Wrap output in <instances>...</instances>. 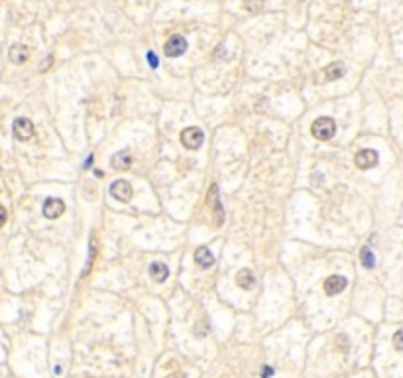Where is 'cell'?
<instances>
[{
  "mask_svg": "<svg viewBox=\"0 0 403 378\" xmlns=\"http://www.w3.org/2000/svg\"><path fill=\"white\" fill-rule=\"evenodd\" d=\"M360 262H362V266H364L366 270H372V268L376 266V256H374V252H372L368 246H364V248L360 250Z\"/></svg>",
  "mask_w": 403,
  "mask_h": 378,
  "instance_id": "16",
  "label": "cell"
},
{
  "mask_svg": "<svg viewBox=\"0 0 403 378\" xmlns=\"http://www.w3.org/2000/svg\"><path fill=\"white\" fill-rule=\"evenodd\" d=\"M65 213V203L57 197H48L44 203V217H48L50 221H55Z\"/></svg>",
  "mask_w": 403,
  "mask_h": 378,
  "instance_id": "9",
  "label": "cell"
},
{
  "mask_svg": "<svg viewBox=\"0 0 403 378\" xmlns=\"http://www.w3.org/2000/svg\"><path fill=\"white\" fill-rule=\"evenodd\" d=\"M202 140H204V132H202L201 128H197V126H189V128H185V130L181 132V142H183V146L189 148V150L201 148Z\"/></svg>",
  "mask_w": 403,
  "mask_h": 378,
  "instance_id": "3",
  "label": "cell"
},
{
  "mask_svg": "<svg viewBox=\"0 0 403 378\" xmlns=\"http://www.w3.org/2000/svg\"><path fill=\"white\" fill-rule=\"evenodd\" d=\"M344 65L342 63H331L327 69H325V75H327V79L329 81H336V79H340L342 75H344Z\"/></svg>",
  "mask_w": 403,
  "mask_h": 378,
  "instance_id": "15",
  "label": "cell"
},
{
  "mask_svg": "<svg viewBox=\"0 0 403 378\" xmlns=\"http://www.w3.org/2000/svg\"><path fill=\"white\" fill-rule=\"evenodd\" d=\"M110 165H112L114 169H118V171H126V169L132 165V158H130L128 152H116V154L112 156V160H110Z\"/></svg>",
  "mask_w": 403,
  "mask_h": 378,
  "instance_id": "11",
  "label": "cell"
},
{
  "mask_svg": "<svg viewBox=\"0 0 403 378\" xmlns=\"http://www.w3.org/2000/svg\"><path fill=\"white\" fill-rule=\"evenodd\" d=\"M346 286H348V280L344 276H338V274L329 276L325 280V292H327V296H338L340 292L346 290Z\"/></svg>",
  "mask_w": 403,
  "mask_h": 378,
  "instance_id": "8",
  "label": "cell"
},
{
  "mask_svg": "<svg viewBox=\"0 0 403 378\" xmlns=\"http://www.w3.org/2000/svg\"><path fill=\"white\" fill-rule=\"evenodd\" d=\"M187 40L183 38V36H171L167 42H165V46H163V52H165V55L167 57H179V55H183L185 52H187Z\"/></svg>",
  "mask_w": 403,
  "mask_h": 378,
  "instance_id": "4",
  "label": "cell"
},
{
  "mask_svg": "<svg viewBox=\"0 0 403 378\" xmlns=\"http://www.w3.org/2000/svg\"><path fill=\"white\" fill-rule=\"evenodd\" d=\"M110 195L120 201V203H126L132 199V185L126 181V179H116L112 185H110Z\"/></svg>",
  "mask_w": 403,
  "mask_h": 378,
  "instance_id": "6",
  "label": "cell"
},
{
  "mask_svg": "<svg viewBox=\"0 0 403 378\" xmlns=\"http://www.w3.org/2000/svg\"><path fill=\"white\" fill-rule=\"evenodd\" d=\"M354 162H356V165H358L360 169H372V167H376V165H378V162H380V156H378V152H376V150L366 148V150H362V152H358V154H356Z\"/></svg>",
  "mask_w": 403,
  "mask_h": 378,
  "instance_id": "7",
  "label": "cell"
},
{
  "mask_svg": "<svg viewBox=\"0 0 403 378\" xmlns=\"http://www.w3.org/2000/svg\"><path fill=\"white\" fill-rule=\"evenodd\" d=\"M195 262H197L201 268H210V266L214 264V256H212V252H210L206 246H201V248H197V252H195Z\"/></svg>",
  "mask_w": 403,
  "mask_h": 378,
  "instance_id": "13",
  "label": "cell"
},
{
  "mask_svg": "<svg viewBox=\"0 0 403 378\" xmlns=\"http://www.w3.org/2000/svg\"><path fill=\"white\" fill-rule=\"evenodd\" d=\"M311 132H313V136L317 138V140H331L333 136H335V132H336V122L331 118V116H319L315 122H313V126H311Z\"/></svg>",
  "mask_w": 403,
  "mask_h": 378,
  "instance_id": "1",
  "label": "cell"
},
{
  "mask_svg": "<svg viewBox=\"0 0 403 378\" xmlns=\"http://www.w3.org/2000/svg\"><path fill=\"white\" fill-rule=\"evenodd\" d=\"M273 377V369L271 367H262V378H271Z\"/></svg>",
  "mask_w": 403,
  "mask_h": 378,
  "instance_id": "20",
  "label": "cell"
},
{
  "mask_svg": "<svg viewBox=\"0 0 403 378\" xmlns=\"http://www.w3.org/2000/svg\"><path fill=\"white\" fill-rule=\"evenodd\" d=\"M97 256V244H95V240H91V250H89V260H87V266H85V270H83V276H87L89 274V270H91V264H93V258Z\"/></svg>",
  "mask_w": 403,
  "mask_h": 378,
  "instance_id": "17",
  "label": "cell"
},
{
  "mask_svg": "<svg viewBox=\"0 0 403 378\" xmlns=\"http://www.w3.org/2000/svg\"><path fill=\"white\" fill-rule=\"evenodd\" d=\"M8 57H10V61L16 63V65H24V63L28 61V57H30V52H28L26 46H14V48H10Z\"/></svg>",
  "mask_w": 403,
  "mask_h": 378,
  "instance_id": "12",
  "label": "cell"
},
{
  "mask_svg": "<svg viewBox=\"0 0 403 378\" xmlns=\"http://www.w3.org/2000/svg\"><path fill=\"white\" fill-rule=\"evenodd\" d=\"M167 378H185V375H181V373H175V375H171V377Z\"/></svg>",
  "mask_w": 403,
  "mask_h": 378,
  "instance_id": "22",
  "label": "cell"
},
{
  "mask_svg": "<svg viewBox=\"0 0 403 378\" xmlns=\"http://www.w3.org/2000/svg\"><path fill=\"white\" fill-rule=\"evenodd\" d=\"M148 63H150L151 69H157V67H159V59L155 57L153 52H148Z\"/></svg>",
  "mask_w": 403,
  "mask_h": 378,
  "instance_id": "19",
  "label": "cell"
},
{
  "mask_svg": "<svg viewBox=\"0 0 403 378\" xmlns=\"http://www.w3.org/2000/svg\"><path fill=\"white\" fill-rule=\"evenodd\" d=\"M206 201L210 205V211L214 217V225L220 227L224 223V211H222V203H220V195H218V187L212 183L210 189H208V195H206Z\"/></svg>",
  "mask_w": 403,
  "mask_h": 378,
  "instance_id": "2",
  "label": "cell"
},
{
  "mask_svg": "<svg viewBox=\"0 0 403 378\" xmlns=\"http://www.w3.org/2000/svg\"><path fill=\"white\" fill-rule=\"evenodd\" d=\"M14 136L20 142H28L34 138V124L30 118H16L14 120Z\"/></svg>",
  "mask_w": 403,
  "mask_h": 378,
  "instance_id": "5",
  "label": "cell"
},
{
  "mask_svg": "<svg viewBox=\"0 0 403 378\" xmlns=\"http://www.w3.org/2000/svg\"><path fill=\"white\" fill-rule=\"evenodd\" d=\"M0 223H6V209H0Z\"/></svg>",
  "mask_w": 403,
  "mask_h": 378,
  "instance_id": "21",
  "label": "cell"
},
{
  "mask_svg": "<svg viewBox=\"0 0 403 378\" xmlns=\"http://www.w3.org/2000/svg\"><path fill=\"white\" fill-rule=\"evenodd\" d=\"M236 284H238L242 290H246V292L254 290V286H256V278H254L252 270L242 268V270L236 274Z\"/></svg>",
  "mask_w": 403,
  "mask_h": 378,
  "instance_id": "10",
  "label": "cell"
},
{
  "mask_svg": "<svg viewBox=\"0 0 403 378\" xmlns=\"http://www.w3.org/2000/svg\"><path fill=\"white\" fill-rule=\"evenodd\" d=\"M394 347H396L398 351H403V329L394 335Z\"/></svg>",
  "mask_w": 403,
  "mask_h": 378,
  "instance_id": "18",
  "label": "cell"
},
{
  "mask_svg": "<svg viewBox=\"0 0 403 378\" xmlns=\"http://www.w3.org/2000/svg\"><path fill=\"white\" fill-rule=\"evenodd\" d=\"M150 276L153 282H157V284H161V282H165L167 280V276H169V268L165 266V264H161V262H153L150 266Z\"/></svg>",
  "mask_w": 403,
  "mask_h": 378,
  "instance_id": "14",
  "label": "cell"
}]
</instances>
